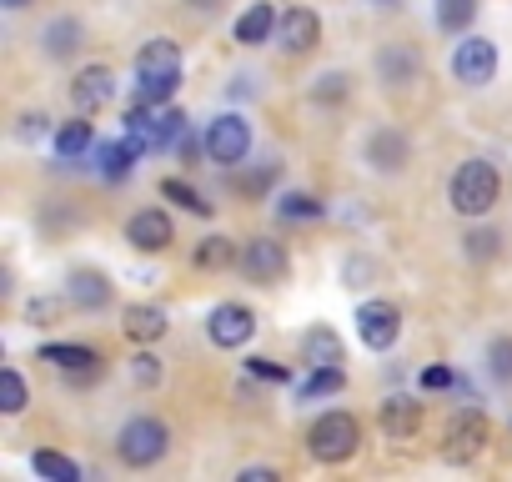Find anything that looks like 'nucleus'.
Here are the masks:
<instances>
[{
  "label": "nucleus",
  "instance_id": "1",
  "mask_svg": "<svg viewBox=\"0 0 512 482\" xmlns=\"http://www.w3.org/2000/svg\"><path fill=\"white\" fill-rule=\"evenodd\" d=\"M176 86H181V46L166 41V36L146 41V46L136 51V96H131V101L161 111V106L176 96Z\"/></svg>",
  "mask_w": 512,
  "mask_h": 482
},
{
  "label": "nucleus",
  "instance_id": "2",
  "mask_svg": "<svg viewBox=\"0 0 512 482\" xmlns=\"http://www.w3.org/2000/svg\"><path fill=\"white\" fill-rule=\"evenodd\" d=\"M447 201H452V211L457 216H487L497 201H502V176H497V166L487 161V156H472V161H462L457 171H452V181H447Z\"/></svg>",
  "mask_w": 512,
  "mask_h": 482
},
{
  "label": "nucleus",
  "instance_id": "3",
  "mask_svg": "<svg viewBox=\"0 0 512 482\" xmlns=\"http://www.w3.org/2000/svg\"><path fill=\"white\" fill-rule=\"evenodd\" d=\"M357 447H362V422H357L352 412H322V417L307 427V452H312L317 462H327V467L357 457Z\"/></svg>",
  "mask_w": 512,
  "mask_h": 482
},
{
  "label": "nucleus",
  "instance_id": "4",
  "mask_svg": "<svg viewBox=\"0 0 512 482\" xmlns=\"http://www.w3.org/2000/svg\"><path fill=\"white\" fill-rule=\"evenodd\" d=\"M166 452H171V427L161 417H131L116 432V457L126 467H156Z\"/></svg>",
  "mask_w": 512,
  "mask_h": 482
},
{
  "label": "nucleus",
  "instance_id": "5",
  "mask_svg": "<svg viewBox=\"0 0 512 482\" xmlns=\"http://www.w3.org/2000/svg\"><path fill=\"white\" fill-rule=\"evenodd\" d=\"M236 272L256 287H277L287 272H292V252H287V241L277 236H251L241 241V252H236Z\"/></svg>",
  "mask_w": 512,
  "mask_h": 482
},
{
  "label": "nucleus",
  "instance_id": "6",
  "mask_svg": "<svg viewBox=\"0 0 512 482\" xmlns=\"http://www.w3.org/2000/svg\"><path fill=\"white\" fill-rule=\"evenodd\" d=\"M201 146H206V156L216 161V166H246V156H251V121L246 116H236V111H226V116H216L211 126H206V136H201Z\"/></svg>",
  "mask_w": 512,
  "mask_h": 482
},
{
  "label": "nucleus",
  "instance_id": "7",
  "mask_svg": "<svg viewBox=\"0 0 512 482\" xmlns=\"http://www.w3.org/2000/svg\"><path fill=\"white\" fill-rule=\"evenodd\" d=\"M206 337H211V347H221V352H241V347L256 337V312L241 307V302H221V307H211V317H206Z\"/></svg>",
  "mask_w": 512,
  "mask_h": 482
},
{
  "label": "nucleus",
  "instance_id": "8",
  "mask_svg": "<svg viewBox=\"0 0 512 482\" xmlns=\"http://www.w3.org/2000/svg\"><path fill=\"white\" fill-rule=\"evenodd\" d=\"M126 241H131L141 257H161V252H171V241H176V221L161 206H141L126 221Z\"/></svg>",
  "mask_w": 512,
  "mask_h": 482
},
{
  "label": "nucleus",
  "instance_id": "9",
  "mask_svg": "<svg viewBox=\"0 0 512 482\" xmlns=\"http://www.w3.org/2000/svg\"><path fill=\"white\" fill-rule=\"evenodd\" d=\"M452 76L462 86H487L497 76V41L487 36H462L457 51H452Z\"/></svg>",
  "mask_w": 512,
  "mask_h": 482
},
{
  "label": "nucleus",
  "instance_id": "10",
  "mask_svg": "<svg viewBox=\"0 0 512 482\" xmlns=\"http://www.w3.org/2000/svg\"><path fill=\"white\" fill-rule=\"evenodd\" d=\"M362 161H367L377 176H397V171H407V161H412V141L402 136V126H377V131L362 141Z\"/></svg>",
  "mask_w": 512,
  "mask_h": 482
},
{
  "label": "nucleus",
  "instance_id": "11",
  "mask_svg": "<svg viewBox=\"0 0 512 482\" xmlns=\"http://www.w3.org/2000/svg\"><path fill=\"white\" fill-rule=\"evenodd\" d=\"M357 337H362V347H372V352H392L397 347V337H402V312L392 307V302H362L357 307Z\"/></svg>",
  "mask_w": 512,
  "mask_h": 482
},
{
  "label": "nucleus",
  "instance_id": "12",
  "mask_svg": "<svg viewBox=\"0 0 512 482\" xmlns=\"http://www.w3.org/2000/svg\"><path fill=\"white\" fill-rule=\"evenodd\" d=\"M487 437H492V427H487V417L477 412V407H462L452 422H447V442H442V457L447 462H472L482 447H487Z\"/></svg>",
  "mask_w": 512,
  "mask_h": 482
},
{
  "label": "nucleus",
  "instance_id": "13",
  "mask_svg": "<svg viewBox=\"0 0 512 482\" xmlns=\"http://www.w3.org/2000/svg\"><path fill=\"white\" fill-rule=\"evenodd\" d=\"M116 101V71L111 66H81V76L71 81V106L76 116H96Z\"/></svg>",
  "mask_w": 512,
  "mask_h": 482
},
{
  "label": "nucleus",
  "instance_id": "14",
  "mask_svg": "<svg viewBox=\"0 0 512 482\" xmlns=\"http://www.w3.org/2000/svg\"><path fill=\"white\" fill-rule=\"evenodd\" d=\"M317 41H322V16L312 6H287L282 11V26H277V46L287 56H307Z\"/></svg>",
  "mask_w": 512,
  "mask_h": 482
},
{
  "label": "nucleus",
  "instance_id": "15",
  "mask_svg": "<svg viewBox=\"0 0 512 482\" xmlns=\"http://www.w3.org/2000/svg\"><path fill=\"white\" fill-rule=\"evenodd\" d=\"M277 26H282V11L272 6V0H256V6H246V11L236 16L231 36H236L241 46H267V41H277Z\"/></svg>",
  "mask_w": 512,
  "mask_h": 482
},
{
  "label": "nucleus",
  "instance_id": "16",
  "mask_svg": "<svg viewBox=\"0 0 512 482\" xmlns=\"http://www.w3.org/2000/svg\"><path fill=\"white\" fill-rule=\"evenodd\" d=\"M417 76H422V56L412 46H382L377 51V81L382 86L397 91V86H412Z\"/></svg>",
  "mask_w": 512,
  "mask_h": 482
},
{
  "label": "nucleus",
  "instance_id": "17",
  "mask_svg": "<svg viewBox=\"0 0 512 482\" xmlns=\"http://www.w3.org/2000/svg\"><path fill=\"white\" fill-rule=\"evenodd\" d=\"M66 302L81 307V312H101V307L111 302V282H106L96 267H81V272L66 277Z\"/></svg>",
  "mask_w": 512,
  "mask_h": 482
},
{
  "label": "nucleus",
  "instance_id": "18",
  "mask_svg": "<svg viewBox=\"0 0 512 482\" xmlns=\"http://www.w3.org/2000/svg\"><path fill=\"white\" fill-rule=\"evenodd\" d=\"M166 327H171V317H166L161 307H151V302H136V307H126V312H121V332H126L131 342H141V347L161 342V337H166Z\"/></svg>",
  "mask_w": 512,
  "mask_h": 482
},
{
  "label": "nucleus",
  "instance_id": "19",
  "mask_svg": "<svg viewBox=\"0 0 512 482\" xmlns=\"http://www.w3.org/2000/svg\"><path fill=\"white\" fill-rule=\"evenodd\" d=\"M81 41H86L81 16H56V21L41 31V51H46L51 61H71V56L81 51Z\"/></svg>",
  "mask_w": 512,
  "mask_h": 482
},
{
  "label": "nucleus",
  "instance_id": "20",
  "mask_svg": "<svg viewBox=\"0 0 512 482\" xmlns=\"http://www.w3.org/2000/svg\"><path fill=\"white\" fill-rule=\"evenodd\" d=\"M377 422H382V432L392 442H402V437H412L422 427V402L417 397H387L382 412H377Z\"/></svg>",
  "mask_w": 512,
  "mask_h": 482
},
{
  "label": "nucleus",
  "instance_id": "21",
  "mask_svg": "<svg viewBox=\"0 0 512 482\" xmlns=\"http://www.w3.org/2000/svg\"><path fill=\"white\" fill-rule=\"evenodd\" d=\"M146 156V141L141 136H121V141H111V146H101V176L106 181H121V176H131V166Z\"/></svg>",
  "mask_w": 512,
  "mask_h": 482
},
{
  "label": "nucleus",
  "instance_id": "22",
  "mask_svg": "<svg viewBox=\"0 0 512 482\" xmlns=\"http://www.w3.org/2000/svg\"><path fill=\"white\" fill-rule=\"evenodd\" d=\"M91 146H96V126H91V116H76V121H66V126L56 131V156H61V161H86Z\"/></svg>",
  "mask_w": 512,
  "mask_h": 482
},
{
  "label": "nucleus",
  "instance_id": "23",
  "mask_svg": "<svg viewBox=\"0 0 512 482\" xmlns=\"http://www.w3.org/2000/svg\"><path fill=\"white\" fill-rule=\"evenodd\" d=\"M41 362H56L61 372H96L101 367L96 347H81V342H46L41 347Z\"/></svg>",
  "mask_w": 512,
  "mask_h": 482
},
{
  "label": "nucleus",
  "instance_id": "24",
  "mask_svg": "<svg viewBox=\"0 0 512 482\" xmlns=\"http://www.w3.org/2000/svg\"><path fill=\"white\" fill-rule=\"evenodd\" d=\"M236 241L231 236H206V241H196V252H191V267H201V272H221V267H236Z\"/></svg>",
  "mask_w": 512,
  "mask_h": 482
},
{
  "label": "nucleus",
  "instance_id": "25",
  "mask_svg": "<svg viewBox=\"0 0 512 482\" xmlns=\"http://www.w3.org/2000/svg\"><path fill=\"white\" fill-rule=\"evenodd\" d=\"M302 357H307L312 367H337V362H342V337H337L332 327H312V332L302 337Z\"/></svg>",
  "mask_w": 512,
  "mask_h": 482
},
{
  "label": "nucleus",
  "instance_id": "26",
  "mask_svg": "<svg viewBox=\"0 0 512 482\" xmlns=\"http://www.w3.org/2000/svg\"><path fill=\"white\" fill-rule=\"evenodd\" d=\"M31 467H36L41 477H51V482H81V477H86V472H81V462H71L66 452H51V447L31 452Z\"/></svg>",
  "mask_w": 512,
  "mask_h": 482
},
{
  "label": "nucleus",
  "instance_id": "27",
  "mask_svg": "<svg viewBox=\"0 0 512 482\" xmlns=\"http://www.w3.org/2000/svg\"><path fill=\"white\" fill-rule=\"evenodd\" d=\"M347 387L342 367H312V377L297 387V402H317V397H337Z\"/></svg>",
  "mask_w": 512,
  "mask_h": 482
},
{
  "label": "nucleus",
  "instance_id": "28",
  "mask_svg": "<svg viewBox=\"0 0 512 482\" xmlns=\"http://www.w3.org/2000/svg\"><path fill=\"white\" fill-rule=\"evenodd\" d=\"M26 402H31L26 377H21L16 367H0V412H6V417H21V412H26Z\"/></svg>",
  "mask_w": 512,
  "mask_h": 482
},
{
  "label": "nucleus",
  "instance_id": "29",
  "mask_svg": "<svg viewBox=\"0 0 512 482\" xmlns=\"http://www.w3.org/2000/svg\"><path fill=\"white\" fill-rule=\"evenodd\" d=\"M327 211V201H317L312 191H287V196H277V216L282 221H317Z\"/></svg>",
  "mask_w": 512,
  "mask_h": 482
},
{
  "label": "nucleus",
  "instance_id": "30",
  "mask_svg": "<svg viewBox=\"0 0 512 482\" xmlns=\"http://www.w3.org/2000/svg\"><path fill=\"white\" fill-rule=\"evenodd\" d=\"M482 367L497 387H512V337H492L482 352Z\"/></svg>",
  "mask_w": 512,
  "mask_h": 482
},
{
  "label": "nucleus",
  "instance_id": "31",
  "mask_svg": "<svg viewBox=\"0 0 512 482\" xmlns=\"http://www.w3.org/2000/svg\"><path fill=\"white\" fill-rule=\"evenodd\" d=\"M497 241H502L497 226H472V231H462V252H467V262H492Z\"/></svg>",
  "mask_w": 512,
  "mask_h": 482
},
{
  "label": "nucleus",
  "instance_id": "32",
  "mask_svg": "<svg viewBox=\"0 0 512 482\" xmlns=\"http://www.w3.org/2000/svg\"><path fill=\"white\" fill-rule=\"evenodd\" d=\"M161 196H166V201H176L181 211H196V216H211V201H206V196H201L196 186H186L181 176H166V181H161Z\"/></svg>",
  "mask_w": 512,
  "mask_h": 482
},
{
  "label": "nucleus",
  "instance_id": "33",
  "mask_svg": "<svg viewBox=\"0 0 512 482\" xmlns=\"http://www.w3.org/2000/svg\"><path fill=\"white\" fill-rule=\"evenodd\" d=\"M472 16H477V0H442V6H437V26H442L447 36L467 31Z\"/></svg>",
  "mask_w": 512,
  "mask_h": 482
},
{
  "label": "nucleus",
  "instance_id": "34",
  "mask_svg": "<svg viewBox=\"0 0 512 482\" xmlns=\"http://www.w3.org/2000/svg\"><path fill=\"white\" fill-rule=\"evenodd\" d=\"M347 91H352L347 71H327V76H317V86H312V101H342Z\"/></svg>",
  "mask_w": 512,
  "mask_h": 482
},
{
  "label": "nucleus",
  "instance_id": "35",
  "mask_svg": "<svg viewBox=\"0 0 512 482\" xmlns=\"http://www.w3.org/2000/svg\"><path fill=\"white\" fill-rule=\"evenodd\" d=\"M131 377H136L141 387H156V382H161V362H156L151 352H141V357H131Z\"/></svg>",
  "mask_w": 512,
  "mask_h": 482
},
{
  "label": "nucleus",
  "instance_id": "36",
  "mask_svg": "<svg viewBox=\"0 0 512 482\" xmlns=\"http://www.w3.org/2000/svg\"><path fill=\"white\" fill-rule=\"evenodd\" d=\"M46 131H51V116H46V111H26L21 126H16L21 141H36V136H46Z\"/></svg>",
  "mask_w": 512,
  "mask_h": 482
},
{
  "label": "nucleus",
  "instance_id": "37",
  "mask_svg": "<svg viewBox=\"0 0 512 482\" xmlns=\"http://www.w3.org/2000/svg\"><path fill=\"white\" fill-rule=\"evenodd\" d=\"M61 307H66L61 297H41V302H31V307H26V317H31L36 327H46V322H56V317H61Z\"/></svg>",
  "mask_w": 512,
  "mask_h": 482
},
{
  "label": "nucleus",
  "instance_id": "38",
  "mask_svg": "<svg viewBox=\"0 0 512 482\" xmlns=\"http://www.w3.org/2000/svg\"><path fill=\"white\" fill-rule=\"evenodd\" d=\"M246 372L267 377V382H292V372H287V367H277L272 357H246Z\"/></svg>",
  "mask_w": 512,
  "mask_h": 482
},
{
  "label": "nucleus",
  "instance_id": "39",
  "mask_svg": "<svg viewBox=\"0 0 512 482\" xmlns=\"http://www.w3.org/2000/svg\"><path fill=\"white\" fill-rule=\"evenodd\" d=\"M422 387L447 392V387H452V367H427V372H422Z\"/></svg>",
  "mask_w": 512,
  "mask_h": 482
},
{
  "label": "nucleus",
  "instance_id": "40",
  "mask_svg": "<svg viewBox=\"0 0 512 482\" xmlns=\"http://www.w3.org/2000/svg\"><path fill=\"white\" fill-rule=\"evenodd\" d=\"M241 482H282L277 467H241Z\"/></svg>",
  "mask_w": 512,
  "mask_h": 482
},
{
  "label": "nucleus",
  "instance_id": "41",
  "mask_svg": "<svg viewBox=\"0 0 512 482\" xmlns=\"http://www.w3.org/2000/svg\"><path fill=\"white\" fill-rule=\"evenodd\" d=\"M362 277H372V262H357V257H352V262H347V287H367Z\"/></svg>",
  "mask_w": 512,
  "mask_h": 482
},
{
  "label": "nucleus",
  "instance_id": "42",
  "mask_svg": "<svg viewBox=\"0 0 512 482\" xmlns=\"http://www.w3.org/2000/svg\"><path fill=\"white\" fill-rule=\"evenodd\" d=\"M186 6H191V11H201V16H216V11L226 6V0H186Z\"/></svg>",
  "mask_w": 512,
  "mask_h": 482
},
{
  "label": "nucleus",
  "instance_id": "43",
  "mask_svg": "<svg viewBox=\"0 0 512 482\" xmlns=\"http://www.w3.org/2000/svg\"><path fill=\"white\" fill-rule=\"evenodd\" d=\"M0 6H6V11H26V6H31V0H0Z\"/></svg>",
  "mask_w": 512,
  "mask_h": 482
},
{
  "label": "nucleus",
  "instance_id": "44",
  "mask_svg": "<svg viewBox=\"0 0 512 482\" xmlns=\"http://www.w3.org/2000/svg\"><path fill=\"white\" fill-rule=\"evenodd\" d=\"M377 6H397V0H377Z\"/></svg>",
  "mask_w": 512,
  "mask_h": 482
}]
</instances>
